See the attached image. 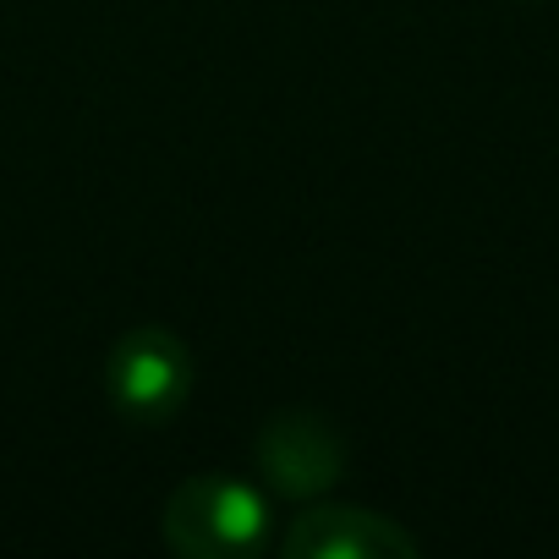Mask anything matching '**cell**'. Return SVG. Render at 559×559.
I'll return each instance as SVG.
<instances>
[{"instance_id": "obj_1", "label": "cell", "mask_w": 559, "mask_h": 559, "mask_svg": "<svg viewBox=\"0 0 559 559\" xmlns=\"http://www.w3.org/2000/svg\"><path fill=\"white\" fill-rule=\"evenodd\" d=\"M165 543L187 559H236L269 543V504L241 477H187L165 504Z\"/></svg>"}, {"instance_id": "obj_4", "label": "cell", "mask_w": 559, "mask_h": 559, "mask_svg": "<svg viewBox=\"0 0 559 559\" xmlns=\"http://www.w3.org/2000/svg\"><path fill=\"white\" fill-rule=\"evenodd\" d=\"M286 554L292 559H417V537L379 510L324 504L292 521Z\"/></svg>"}, {"instance_id": "obj_2", "label": "cell", "mask_w": 559, "mask_h": 559, "mask_svg": "<svg viewBox=\"0 0 559 559\" xmlns=\"http://www.w3.org/2000/svg\"><path fill=\"white\" fill-rule=\"evenodd\" d=\"M105 384H110V401H116L121 417L154 428V423H165V417H176L187 406V395H192V357H187L176 330L143 324V330H127L116 341Z\"/></svg>"}, {"instance_id": "obj_3", "label": "cell", "mask_w": 559, "mask_h": 559, "mask_svg": "<svg viewBox=\"0 0 559 559\" xmlns=\"http://www.w3.org/2000/svg\"><path fill=\"white\" fill-rule=\"evenodd\" d=\"M252 455H258V472H263V483L274 493H286V499H319L346 472V433L324 412L292 406V412H274L258 428Z\"/></svg>"}]
</instances>
